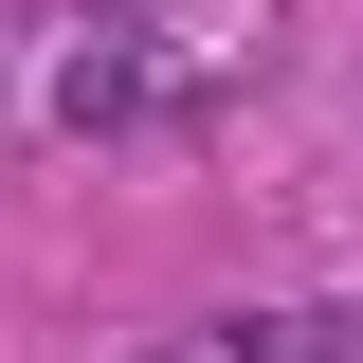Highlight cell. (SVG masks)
Wrapping results in <instances>:
<instances>
[{
	"instance_id": "2",
	"label": "cell",
	"mask_w": 363,
	"mask_h": 363,
	"mask_svg": "<svg viewBox=\"0 0 363 363\" xmlns=\"http://www.w3.org/2000/svg\"><path fill=\"white\" fill-rule=\"evenodd\" d=\"M164 363H363V309H218V327H182Z\"/></svg>"
},
{
	"instance_id": "1",
	"label": "cell",
	"mask_w": 363,
	"mask_h": 363,
	"mask_svg": "<svg viewBox=\"0 0 363 363\" xmlns=\"http://www.w3.org/2000/svg\"><path fill=\"white\" fill-rule=\"evenodd\" d=\"M182 91H200V37L109 18V37H73V55H55V128H164Z\"/></svg>"
}]
</instances>
